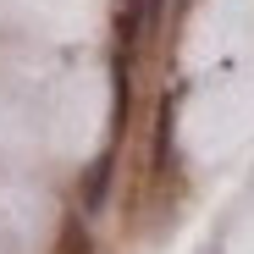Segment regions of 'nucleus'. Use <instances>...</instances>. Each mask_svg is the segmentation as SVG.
<instances>
[{
  "mask_svg": "<svg viewBox=\"0 0 254 254\" xmlns=\"http://www.w3.org/2000/svg\"><path fill=\"white\" fill-rule=\"evenodd\" d=\"M111 172H116V155L100 149V160L89 166V188H83V210H105V193H111Z\"/></svg>",
  "mask_w": 254,
  "mask_h": 254,
  "instance_id": "nucleus-1",
  "label": "nucleus"
},
{
  "mask_svg": "<svg viewBox=\"0 0 254 254\" xmlns=\"http://www.w3.org/2000/svg\"><path fill=\"white\" fill-rule=\"evenodd\" d=\"M160 6H166V0H127V17L116 22L122 28V45H133V39H144V28L160 17Z\"/></svg>",
  "mask_w": 254,
  "mask_h": 254,
  "instance_id": "nucleus-2",
  "label": "nucleus"
},
{
  "mask_svg": "<svg viewBox=\"0 0 254 254\" xmlns=\"http://www.w3.org/2000/svg\"><path fill=\"white\" fill-rule=\"evenodd\" d=\"M116 83H111V116H116V133L127 127V105H133V77H127V61H116V72H111Z\"/></svg>",
  "mask_w": 254,
  "mask_h": 254,
  "instance_id": "nucleus-3",
  "label": "nucleus"
},
{
  "mask_svg": "<svg viewBox=\"0 0 254 254\" xmlns=\"http://www.w3.org/2000/svg\"><path fill=\"white\" fill-rule=\"evenodd\" d=\"M166 160H172V105L160 100V133H155V166L166 172Z\"/></svg>",
  "mask_w": 254,
  "mask_h": 254,
  "instance_id": "nucleus-4",
  "label": "nucleus"
}]
</instances>
